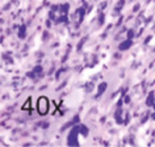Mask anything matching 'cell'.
I'll use <instances>...</instances> for the list:
<instances>
[{"mask_svg":"<svg viewBox=\"0 0 155 147\" xmlns=\"http://www.w3.org/2000/svg\"><path fill=\"white\" fill-rule=\"evenodd\" d=\"M38 112H40L41 114H45L46 112H48V100L44 97L38 100Z\"/></svg>","mask_w":155,"mask_h":147,"instance_id":"obj_1","label":"cell"}]
</instances>
